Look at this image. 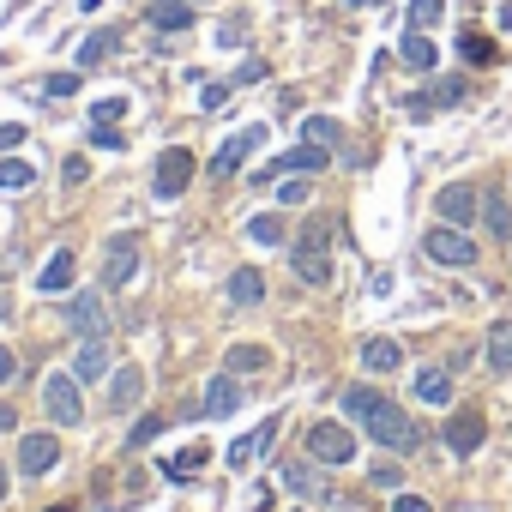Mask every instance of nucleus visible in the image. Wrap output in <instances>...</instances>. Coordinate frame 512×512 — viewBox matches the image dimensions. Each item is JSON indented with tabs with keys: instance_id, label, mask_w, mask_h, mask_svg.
Here are the masks:
<instances>
[{
	"instance_id": "obj_40",
	"label": "nucleus",
	"mask_w": 512,
	"mask_h": 512,
	"mask_svg": "<svg viewBox=\"0 0 512 512\" xmlns=\"http://www.w3.org/2000/svg\"><path fill=\"white\" fill-rule=\"evenodd\" d=\"M223 97H229V85H205L199 91V109H223Z\"/></svg>"
},
{
	"instance_id": "obj_11",
	"label": "nucleus",
	"mask_w": 512,
	"mask_h": 512,
	"mask_svg": "<svg viewBox=\"0 0 512 512\" xmlns=\"http://www.w3.org/2000/svg\"><path fill=\"white\" fill-rule=\"evenodd\" d=\"M260 139H266V127H241V133H235V139H229V145L211 157V175H217V181H223V175H235V169H241L253 151H260Z\"/></svg>"
},
{
	"instance_id": "obj_20",
	"label": "nucleus",
	"mask_w": 512,
	"mask_h": 512,
	"mask_svg": "<svg viewBox=\"0 0 512 512\" xmlns=\"http://www.w3.org/2000/svg\"><path fill=\"white\" fill-rule=\"evenodd\" d=\"M488 368L494 374H512V320H494L488 326Z\"/></svg>"
},
{
	"instance_id": "obj_23",
	"label": "nucleus",
	"mask_w": 512,
	"mask_h": 512,
	"mask_svg": "<svg viewBox=\"0 0 512 512\" xmlns=\"http://www.w3.org/2000/svg\"><path fill=\"white\" fill-rule=\"evenodd\" d=\"M260 296H266V278L253 272V266H241V272L229 278V302H235V308H253Z\"/></svg>"
},
{
	"instance_id": "obj_2",
	"label": "nucleus",
	"mask_w": 512,
	"mask_h": 512,
	"mask_svg": "<svg viewBox=\"0 0 512 512\" xmlns=\"http://www.w3.org/2000/svg\"><path fill=\"white\" fill-rule=\"evenodd\" d=\"M422 253L434 266H452V272H470L476 266V241L458 229V223H434L428 235H422Z\"/></svg>"
},
{
	"instance_id": "obj_49",
	"label": "nucleus",
	"mask_w": 512,
	"mask_h": 512,
	"mask_svg": "<svg viewBox=\"0 0 512 512\" xmlns=\"http://www.w3.org/2000/svg\"><path fill=\"white\" fill-rule=\"evenodd\" d=\"M55 512H73V506H55Z\"/></svg>"
},
{
	"instance_id": "obj_7",
	"label": "nucleus",
	"mask_w": 512,
	"mask_h": 512,
	"mask_svg": "<svg viewBox=\"0 0 512 512\" xmlns=\"http://www.w3.org/2000/svg\"><path fill=\"white\" fill-rule=\"evenodd\" d=\"M326 163H332V151H326V145H314V139H308V145H296V151H284V157H278V163H266V169H260V175H253V181H278V175H320V169H326Z\"/></svg>"
},
{
	"instance_id": "obj_21",
	"label": "nucleus",
	"mask_w": 512,
	"mask_h": 512,
	"mask_svg": "<svg viewBox=\"0 0 512 512\" xmlns=\"http://www.w3.org/2000/svg\"><path fill=\"white\" fill-rule=\"evenodd\" d=\"M145 19H151V31H187L193 25V7H187V0H157Z\"/></svg>"
},
{
	"instance_id": "obj_38",
	"label": "nucleus",
	"mask_w": 512,
	"mask_h": 512,
	"mask_svg": "<svg viewBox=\"0 0 512 512\" xmlns=\"http://www.w3.org/2000/svg\"><path fill=\"white\" fill-rule=\"evenodd\" d=\"M374 488H404V470L398 464H374Z\"/></svg>"
},
{
	"instance_id": "obj_34",
	"label": "nucleus",
	"mask_w": 512,
	"mask_h": 512,
	"mask_svg": "<svg viewBox=\"0 0 512 512\" xmlns=\"http://www.w3.org/2000/svg\"><path fill=\"white\" fill-rule=\"evenodd\" d=\"M91 145H97V151H121L127 139H121V133H115L109 121H91Z\"/></svg>"
},
{
	"instance_id": "obj_6",
	"label": "nucleus",
	"mask_w": 512,
	"mask_h": 512,
	"mask_svg": "<svg viewBox=\"0 0 512 512\" xmlns=\"http://www.w3.org/2000/svg\"><path fill=\"white\" fill-rule=\"evenodd\" d=\"M61 464V440L49 434V428H31V434H19V470L37 482V476H49Z\"/></svg>"
},
{
	"instance_id": "obj_31",
	"label": "nucleus",
	"mask_w": 512,
	"mask_h": 512,
	"mask_svg": "<svg viewBox=\"0 0 512 512\" xmlns=\"http://www.w3.org/2000/svg\"><path fill=\"white\" fill-rule=\"evenodd\" d=\"M247 235L260 241V247H278V241H284V223H278L272 211H266V217H247Z\"/></svg>"
},
{
	"instance_id": "obj_36",
	"label": "nucleus",
	"mask_w": 512,
	"mask_h": 512,
	"mask_svg": "<svg viewBox=\"0 0 512 512\" xmlns=\"http://www.w3.org/2000/svg\"><path fill=\"white\" fill-rule=\"evenodd\" d=\"M157 434H163V416H145V422L127 434V446H145V440H157Z\"/></svg>"
},
{
	"instance_id": "obj_1",
	"label": "nucleus",
	"mask_w": 512,
	"mask_h": 512,
	"mask_svg": "<svg viewBox=\"0 0 512 512\" xmlns=\"http://www.w3.org/2000/svg\"><path fill=\"white\" fill-rule=\"evenodd\" d=\"M326 235H332V223H326V217H314V223H308V235L296 241V278H302V284H314V290H326V284H332V253H326Z\"/></svg>"
},
{
	"instance_id": "obj_30",
	"label": "nucleus",
	"mask_w": 512,
	"mask_h": 512,
	"mask_svg": "<svg viewBox=\"0 0 512 512\" xmlns=\"http://www.w3.org/2000/svg\"><path fill=\"white\" fill-rule=\"evenodd\" d=\"M109 55H115V31H97V37H85L79 67H97V61H109Z\"/></svg>"
},
{
	"instance_id": "obj_32",
	"label": "nucleus",
	"mask_w": 512,
	"mask_h": 512,
	"mask_svg": "<svg viewBox=\"0 0 512 512\" xmlns=\"http://www.w3.org/2000/svg\"><path fill=\"white\" fill-rule=\"evenodd\" d=\"M440 13H446V0H410V31L440 25Z\"/></svg>"
},
{
	"instance_id": "obj_8",
	"label": "nucleus",
	"mask_w": 512,
	"mask_h": 512,
	"mask_svg": "<svg viewBox=\"0 0 512 512\" xmlns=\"http://www.w3.org/2000/svg\"><path fill=\"white\" fill-rule=\"evenodd\" d=\"M67 326H73L79 338H109V308H103V296H97V290H79L73 308H67Z\"/></svg>"
},
{
	"instance_id": "obj_5",
	"label": "nucleus",
	"mask_w": 512,
	"mask_h": 512,
	"mask_svg": "<svg viewBox=\"0 0 512 512\" xmlns=\"http://www.w3.org/2000/svg\"><path fill=\"white\" fill-rule=\"evenodd\" d=\"M362 428H368V434H374L380 446H392V452H410V446L422 440V428H416V422H410V416H404V410H398L392 398H386V404H380V410H374V416H368Z\"/></svg>"
},
{
	"instance_id": "obj_29",
	"label": "nucleus",
	"mask_w": 512,
	"mask_h": 512,
	"mask_svg": "<svg viewBox=\"0 0 512 512\" xmlns=\"http://www.w3.org/2000/svg\"><path fill=\"white\" fill-rule=\"evenodd\" d=\"M31 163H19V157H0V193H19V187H31Z\"/></svg>"
},
{
	"instance_id": "obj_24",
	"label": "nucleus",
	"mask_w": 512,
	"mask_h": 512,
	"mask_svg": "<svg viewBox=\"0 0 512 512\" xmlns=\"http://www.w3.org/2000/svg\"><path fill=\"white\" fill-rule=\"evenodd\" d=\"M398 55H404V67H416V73H428V67L440 61V49H434V43H428L422 31H410V37L398 43Z\"/></svg>"
},
{
	"instance_id": "obj_26",
	"label": "nucleus",
	"mask_w": 512,
	"mask_h": 512,
	"mask_svg": "<svg viewBox=\"0 0 512 512\" xmlns=\"http://www.w3.org/2000/svg\"><path fill=\"white\" fill-rule=\"evenodd\" d=\"M386 398L374 392V386H344V416H356V422H368L374 410H380Z\"/></svg>"
},
{
	"instance_id": "obj_22",
	"label": "nucleus",
	"mask_w": 512,
	"mask_h": 512,
	"mask_svg": "<svg viewBox=\"0 0 512 512\" xmlns=\"http://www.w3.org/2000/svg\"><path fill=\"white\" fill-rule=\"evenodd\" d=\"M416 398L422 404H446L452 398V374L446 368H416Z\"/></svg>"
},
{
	"instance_id": "obj_15",
	"label": "nucleus",
	"mask_w": 512,
	"mask_h": 512,
	"mask_svg": "<svg viewBox=\"0 0 512 512\" xmlns=\"http://www.w3.org/2000/svg\"><path fill=\"white\" fill-rule=\"evenodd\" d=\"M73 284H79V260H73L67 247H61L55 260H49V266L37 272V290H43V296H61V290H73Z\"/></svg>"
},
{
	"instance_id": "obj_12",
	"label": "nucleus",
	"mask_w": 512,
	"mask_h": 512,
	"mask_svg": "<svg viewBox=\"0 0 512 512\" xmlns=\"http://www.w3.org/2000/svg\"><path fill=\"white\" fill-rule=\"evenodd\" d=\"M482 434H488V416H476V410H458V416H446V446H452L458 458H470V452L482 446Z\"/></svg>"
},
{
	"instance_id": "obj_41",
	"label": "nucleus",
	"mask_w": 512,
	"mask_h": 512,
	"mask_svg": "<svg viewBox=\"0 0 512 512\" xmlns=\"http://www.w3.org/2000/svg\"><path fill=\"white\" fill-rule=\"evenodd\" d=\"M278 199H284V205H302V199H308V181H284Z\"/></svg>"
},
{
	"instance_id": "obj_48",
	"label": "nucleus",
	"mask_w": 512,
	"mask_h": 512,
	"mask_svg": "<svg viewBox=\"0 0 512 512\" xmlns=\"http://www.w3.org/2000/svg\"><path fill=\"white\" fill-rule=\"evenodd\" d=\"M356 7H374V0H356Z\"/></svg>"
},
{
	"instance_id": "obj_37",
	"label": "nucleus",
	"mask_w": 512,
	"mask_h": 512,
	"mask_svg": "<svg viewBox=\"0 0 512 512\" xmlns=\"http://www.w3.org/2000/svg\"><path fill=\"white\" fill-rule=\"evenodd\" d=\"M19 145H25V127H19V121H0V157L19 151Z\"/></svg>"
},
{
	"instance_id": "obj_19",
	"label": "nucleus",
	"mask_w": 512,
	"mask_h": 512,
	"mask_svg": "<svg viewBox=\"0 0 512 512\" xmlns=\"http://www.w3.org/2000/svg\"><path fill=\"white\" fill-rule=\"evenodd\" d=\"M139 398H145V374H139V368L127 362V368L115 374V386H109V404H115V410H133Z\"/></svg>"
},
{
	"instance_id": "obj_17",
	"label": "nucleus",
	"mask_w": 512,
	"mask_h": 512,
	"mask_svg": "<svg viewBox=\"0 0 512 512\" xmlns=\"http://www.w3.org/2000/svg\"><path fill=\"white\" fill-rule=\"evenodd\" d=\"M133 272H139V253H133V241H109L103 284H109V290H121V284H133Z\"/></svg>"
},
{
	"instance_id": "obj_47",
	"label": "nucleus",
	"mask_w": 512,
	"mask_h": 512,
	"mask_svg": "<svg viewBox=\"0 0 512 512\" xmlns=\"http://www.w3.org/2000/svg\"><path fill=\"white\" fill-rule=\"evenodd\" d=\"M0 500H7V470H0Z\"/></svg>"
},
{
	"instance_id": "obj_45",
	"label": "nucleus",
	"mask_w": 512,
	"mask_h": 512,
	"mask_svg": "<svg viewBox=\"0 0 512 512\" xmlns=\"http://www.w3.org/2000/svg\"><path fill=\"white\" fill-rule=\"evenodd\" d=\"M85 175H91V163H85V157H67V181H73V187H79V181H85Z\"/></svg>"
},
{
	"instance_id": "obj_3",
	"label": "nucleus",
	"mask_w": 512,
	"mask_h": 512,
	"mask_svg": "<svg viewBox=\"0 0 512 512\" xmlns=\"http://www.w3.org/2000/svg\"><path fill=\"white\" fill-rule=\"evenodd\" d=\"M308 458L320 470H344V464H356V434L344 422H314L308 428Z\"/></svg>"
},
{
	"instance_id": "obj_42",
	"label": "nucleus",
	"mask_w": 512,
	"mask_h": 512,
	"mask_svg": "<svg viewBox=\"0 0 512 512\" xmlns=\"http://www.w3.org/2000/svg\"><path fill=\"white\" fill-rule=\"evenodd\" d=\"M392 512H434V506H428L422 494H398V500H392Z\"/></svg>"
},
{
	"instance_id": "obj_33",
	"label": "nucleus",
	"mask_w": 512,
	"mask_h": 512,
	"mask_svg": "<svg viewBox=\"0 0 512 512\" xmlns=\"http://www.w3.org/2000/svg\"><path fill=\"white\" fill-rule=\"evenodd\" d=\"M302 139H314V145H326V151H332V145H338V121H326V115H314V121L302 127Z\"/></svg>"
},
{
	"instance_id": "obj_28",
	"label": "nucleus",
	"mask_w": 512,
	"mask_h": 512,
	"mask_svg": "<svg viewBox=\"0 0 512 512\" xmlns=\"http://www.w3.org/2000/svg\"><path fill=\"white\" fill-rule=\"evenodd\" d=\"M272 434H278V422H266L260 434H247V440H235V446H229V464H253V452H266V446H272Z\"/></svg>"
},
{
	"instance_id": "obj_39",
	"label": "nucleus",
	"mask_w": 512,
	"mask_h": 512,
	"mask_svg": "<svg viewBox=\"0 0 512 512\" xmlns=\"http://www.w3.org/2000/svg\"><path fill=\"white\" fill-rule=\"evenodd\" d=\"M488 55H494V49H488V43L470 31V37H464V61H488Z\"/></svg>"
},
{
	"instance_id": "obj_43",
	"label": "nucleus",
	"mask_w": 512,
	"mask_h": 512,
	"mask_svg": "<svg viewBox=\"0 0 512 512\" xmlns=\"http://www.w3.org/2000/svg\"><path fill=\"white\" fill-rule=\"evenodd\" d=\"M13 374H19V356H13V350H7V344H0V386H7V380H13Z\"/></svg>"
},
{
	"instance_id": "obj_14",
	"label": "nucleus",
	"mask_w": 512,
	"mask_h": 512,
	"mask_svg": "<svg viewBox=\"0 0 512 512\" xmlns=\"http://www.w3.org/2000/svg\"><path fill=\"white\" fill-rule=\"evenodd\" d=\"M73 374H79V386H91V380H103V374H109V338H79V356H73Z\"/></svg>"
},
{
	"instance_id": "obj_46",
	"label": "nucleus",
	"mask_w": 512,
	"mask_h": 512,
	"mask_svg": "<svg viewBox=\"0 0 512 512\" xmlns=\"http://www.w3.org/2000/svg\"><path fill=\"white\" fill-rule=\"evenodd\" d=\"M13 422H19V416H13V410H7V404H0V428H13Z\"/></svg>"
},
{
	"instance_id": "obj_10",
	"label": "nucleus",
	"mask_w": 512,
	"mask_h": 512,
	"mask_svg": "<svg viewBox=\"0 0 512 512\" xmlns=\"http://www.w3.org/2000/svg\"><path fill=\"white\" fill-rule=\"evenodd\" d=\"M434 211H440V223H458V229H464V223H476V217H482V193H476L470 181H452V187L440 193V205H434Z\"/></svg>"
},
{
	"instance_id": "obj_25",
	"label": "nucleus",
	"mask_w": 512,
	"mask_h": 512,
	"mask_svg": "<svg viewBox=\"0 0 512 512\" xmlns=\"http://www.w3.org/2000/svg\"><path fill=\"white\" fill-rule=\"evenodd\" d=\"M476 223H488V241H506V235H512V211H506V199H500V193H488Z\"/></svg>"
},
{
	"instance_id": "obj_13",
	"label": "nucleus",
	"mask_w": 512,
	"mask_h": 512,
	"mask_svg": "<svg viewBox=\"0 0 512 512\" xmlns=\"http://www.w3.org/2000/svg\"><path fill=\"white\" fill-rule=\"evenodd\" d=\"M241 404H247L241 380H235V374H217V380L205 386V404H199V416H235Z\"/></svg>"
},
{
	"instance_id": "obj_16",
	"label": "nucleus",
	"mask_w": 512,
	"mask_h": 512,
	"mask_svg": "<svg viewBox=\"0 0 512 512\" xmlns=\"http://www.w3.org/2000/svg\"><path fill=\"white\" fill-rule=\"evenodd\" d=\"M284 488L302 494V500H332V482H326L314 464H284Z\"/></svg>"
},
{
	"instance_id": "obj_9",
	"label": "nucleus",
	"mask_w": 512,
	"mask_h": 512,
	"mask_svg": "<svg viewBox=\"0 0 512 512\" xmlns=\"http://www.w3.org/2000/svg\"><path fill=\"white\" fill-rule=\"evenodd\" d=\"M187 181H193V151H181V145H175V151H163V157H157V181H151V187H157V199L187 193Z\"/></svg>"
},
{
	"instance_id": "obj_4",
	"label": "nucleus",
	"mask_w": 512,
	"mask_h": 512,
	"mask_svg": "<svg viewBox=\"0 0 512 512\" xmlns=\"http://www.w3.org/2000/svg\"><path fill=\"white\" fill-rule=\"evenodd\" d=\"M43 410H49L55 428H79L85 398H79V374H73V368H67V374H49V386H43Z\"/></svg>"
},
{
	"instance_id": "obj_35",
	"label": "nucleus",
	"mask_w": 512,
	"mask_h": 512,
	"mask_svg": "<svg viewBox=\"0 0 512 512\" xmlns=\"http://www.w3.org/2000/svg\"><path fill=\"white\" fill-rule=\"evenodd\" d=\"M127 115V97H103V103H91V121H121Z\"/></svg>"
},
{
	"instance_id": "obj_18",
	"label": "nucleus",
	"mask_w": 512,
	"mask_h": 512,
	"mask_svg": "<svg viewBox=\"0 0 512 512\" xmlns=\"http://www.w3.org/2000/svg\"><path fill=\"white\" fill-rule=\"evenodd\" d=\"M362 368H368V374H392V368H404L398 338H368V344H362Z\"/></svg>"
},
{
	"instance_id": "obj_44",
	"label": "nucleus",
	"mask_w": 512,
	"mask_h": 512,
	"mask_svg": "<svg viewBox=\"0 0 512 512\" xmlns=\"http://www.w3.org/2000/svg\"><path fill=\"white\" fill-rule=\"evenodd\" d=\"M73 85H79L73 73H55V79H49V97H73Z\"/></svg>"
},
{
	"instance_id": "obj_27",
	"label": "nucleus",
	"mask_w": 512,
	"mask_h": 512,
	"mask_svg": "<svg viewBox=\"0 0 512 512\" xmlns=\"http://www.w3.org/2000/svg\"><path fill=\"white\" fill-rule=\"evenodd\" d=\"M266 362H272V356H266L260 344H235V350L223 356V368H229V374H253V368H266Z\"/></svg>"
}]
</instances>
